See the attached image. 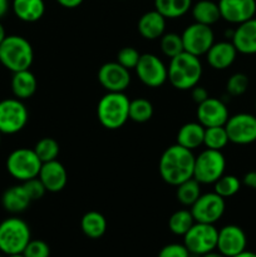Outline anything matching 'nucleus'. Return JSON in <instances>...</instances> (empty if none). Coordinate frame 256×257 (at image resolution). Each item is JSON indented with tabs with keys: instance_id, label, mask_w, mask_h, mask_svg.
Here are the masks:
<instances>
[{
	"instance_id": "obj_1",
	"label": "nucleus",
	"mask_w": 256,
	"mask_h": 257,
	"mask_svg": "<svg viewBox=\"0 0 256 257\" xmlns=\"http://www.w3.org/2000/svg\"><path fill=\"white\" fill-rule=\"evenodd\" d=\"M196 156L191 150L180 145L166 148L158 162L161 178L170 186H178L185 181L193 178Z\"/></svg>"
},
{
	"instance_id": "obj_2",
	"label": "nucleus",
	"mask_w": 256,
	"mask_h": 257,
	"mask_svg": "<svg viewBox=\"0 0 256 257\" xmlns=\"http://www.w3.org/2000/svg\"><path fill=\"white\" fill-rule=\"evenodd\" d=\"M167 70V80L173 88L178 90H191L200 83L203 68L200 58L182 52L171 58Z\"/></svg>"
},
{
	"instance_id": "obj_3",
	"label": "nucleus",
	"mask_w": 256,
	"mask_h": 257,
	"mask_svg": "<svg viewBox=\"0 0 256 257\" xmlns=\"http://www.w3.org/2000/svg\"><path fill=\"white\" fill-rule=\"evenodd\" d=\"M131 99L124 92H107L97 104V117L100 124L109 131L122 128L130 119Z\"/></svg>"
},
{
	"instance_id": "obj_4",
	"label": "nucleus",
	"mask_w": 256,
	"mask_h": 257,
	"mask_svg": "<svg viewBox=\"0 0 256 257\" xmlns=\"http://www.w3.org/2000/svg\"><path fill=\"white\" fill-rule=\"evenodd\" d=\"M33 60L32 44L22 35H7L0 44V64L12 73L29 69Z\"/></svg>"
},
{
	"instance_id": "obj_5",
	"label": "nucleus",
	"mask_w": 256,
	"mask_h": 257,
	"mask_svg": "<svg viewBox=\"0 0 256 257\" xmlns=\"http://www.w3.org/2000/svg\"><path fill=\"white\" fill-rule=\"evenodd\" d=\"M30 240V227L23 218L12 216L0 222V252L4 255L23 253Z\"/></svg>"
},
{
	"instance_id": "obj_6",
	"label": "nucleus",
	"mask_w": 256,
	"mask_h": 257,
	"mask_svg": "<svg viewBox=\"0 0 256 257\" xmlns=\"http://www.w3.org/2000/svg\"><path fill=\"white\" fill-rule=\"evenodd\" d=\"M43 162L32 148H17L7 158V171L14 180L25 182L38 177Z\"/></svg>"
},
{
	"instance_id": "obj_7",
	"label": "nucleus",
	"mask_w": 256,
	"mask_h": 257,
	"mask_svg": "<svg viewBox=\"0 0 256 257\" xmlns=\"http://www.w3.org/2000/svg\"><path fill=\"white\" fill-rule=\"evenodd\" d=\"M226 158L221 151L208 150L196 156L193 178L201 185H213L221 176L225 175Z\"/></svg>"
},
{
	"instance_id": "obj_8",
	"label": "nucleus",
	"mask_w": 256,
	"mask_h": 257,
	"mask_svg": "<svg viewBox=\"0 0 256 257\" xmlns=\"http://www.w3.org/2000/svg\"><path fill=\"white\" fill-rule=\"evenodd\" d=\"M218 230L212 223L195 222L192 227L183 235V245L191 255L202 256L216 250Z\"/></svg>"
},
{
	"instance_id": "obj_9",
	"label": "nucleus",
	"mask_w": 256,
	"mask_h": 257,
	"mask_svg": "<svg viewBox=\"0 0 256 257\" xmlns=\"http://www.w3.org/2000/svg\"><path fill=\"white\" fill-rule=\"evenodd\" d=\"M29 112L24 102L18 98L0 100V132L3 135H17L28 124Z\"/></svg>"
},
{
	"instance_id": "obj_10",
	"label": "nucleus",
	"mask_w": 256,
	"mask_h": 257,
	"mask_svg": "<svg viewBox=\"0 0 256 257\" xmlns=\"http://www.w3.org/2000/svg\"><path fill=\"white\" fill-rule=\"evenodd\" d=\"M181 38L183 43V52H187L198 58L205 55L215 43L212 28L196 22L185 28Z\"/></svg>"
},
{
	"instance_id": "obj_11",
	"label": "nucleus",
	"mask_w": 256,
	"mask_h": 257,
	"mask_svg": "<svg viewBox=\"0 0 256 257\" xmlns=\"http://www.w3.org/2000/svg\"><path fill=\"white\" fill-rule=\"evenodd\" d=\"M138 79L150 88H158L168 79L167 65L157 55L146 53L141 54L138 64L135 68Z\"/></svg>"
},
{
	"instance_id": "obj_12",
	"label": "nucleus",
	"mask_w": 256,
	"mask_h": 257,
	"mask_svg": "<svg viewBox=\"0 0 256 257\" xmlns=\"http://www.w3.org/2000/svg\"><path fill=\"white\" fill-rule=\"evenodd\" d=\"M228 140L238 146L256 142V115L251 113H236L230 115L225 124Z\"/></svg>"
},
{
	"instance_id": "obj_13",
	"label": "nucleus",
	"mask_w": 256,
	"mask_h": 257,
	"mask_svg": "<svg viewBox=\"0 0 256 257\" xmlns=\"http://www.w3.org/2000/svg\"><path fill=\"white\" fill-rule=\"evenodd\" d=\"M225 208V198L221 197L216 192H208L203 195L201 193L197 201L191 206L190 211L195 218V222L215 225L223 216Z\"/></svg>"
},
{
	"instance_id": "obj_14",
	"label": "nucleus",
	"mask_w": 256,
	"mask_h": 257,
	"mask_svg": "<svg viewBox=\"0 0 256 257\" xmlns=\"http://www.w3.org/2000/svg\"><path fill=\"white\" fill-rule=\"evenodd\" d=\"M98 82L107 92H124L131 84V73L118 62L104 63L98 70Z\"/></svg>"
},
{
	"instance_id": "obj_15",
	"label": "nucleus",
	"mask_w": 256,
	"mask_h": 257,
	"mask_svg": "<svg viewBox=\"0 0 256 257\" xmlns=\"http://www.w3.org/2000/svg\"><path fill=\"white\" fill-rule=\"evenodd\" d=\"M196 117H197V122L201 123L205 128L218 127V125L226 124L230 113L223 100L208 97L202 103L197 104Z\"/></svg>"
},
{
	"instance_id": "obj_16",
	"label": "nucleus",
	"mask_w": 256,
	"mask_h": 257,
	"mask_svg": "<svg viewBox=\"0 0 256 257\" xmlns=\"http://www.w3.org/2000/svg\"><path fill=\"white\" fill-rule=\"evenodd\" d=\"M247 238L241 227L236 225L223 226L218 230L216 250L226 257H233L246 250Z\"/></svg>"
},
{
	"instance_id": "obj_17",
	"label": "nucleus",
	"mask_w": 256,
	"mask_h": 257,
	"mask_svg": "<svg viewBox=\"0 0 256 257\" xmlns=\"http://www.w3.org/2000/svg\"><path fill=\"white\" fill-rule=\"evenodd\" d=\"M221 19L230 24H241L256 14V0H218Z\"/></svg>"
},
{
	"instance_id": "obj_18",
	"label": "nucleus",
	"mask_w": 256,
	"mask_h": 257,
	"mask_svg": "<svg viewBox=\"0 0 256 257\" xmlns=\"http://www.w3.org/2000/svg\"><path fill=\"white\" fill-rule=\"evenodd\" d=\"M38 177L43 182L47 192H60L68 183L67 170L58 160L43 163Z\"/></svg>"
},
{
	"instance_id": "obj_19",
	"label": "nucleus",
	"mask_w": 256,
	"mask_h": 257,
	"mask_svg": "<svg viewBox=\"0 0 256 257\" xmlns=\"http://www.w3.org/2000/svg\"><path fill=\"white\" fill-rule=\"evenodd\" d=\"M231 42L240 54H256V18L246 20L233 29Z\"/></svg>"
},
{
	"instance_id": "obj_20",
	"label": "nucleus",
	"mask_w": 256,
	"mask_h": 257,
	"mask_svg": "<svg viewBox=\"0 0 256 257\" xmlns=\"http://www.w3.org/2000/svg\"><path fill=\"white\" fill-rule=\"evenodd\" d=\"M206 60L208 65L215 70H225L235 63L237 57V50L232 42L223 40V42L213 43L212 47L206 53Z\"/></svg>"
},
{
	"instance_id": "obj_21",
	"label": "nucleus",
	"mask_w": 256,
	"mask_h": 257,
	"mask_svg": "<svg viewBox=\"0 0 256 257\" xmlns=\"http://www.w3.org/2000/svg\"><path fill=\"white\" fill-rule=\"evenodd\" d=\"M166 18L157 10H150L140 18L137 24L141 37L147 40H156L165 34Z\"/></svg>"
},
{
	"instance_id": "obj_22",
	"label": "nucleus",
	"mask_w": 256,
	"mask_h": 257,
	"mask_svg": "<svg viewBox=\"0 0 256 257\" xmlns=\"http://www.w3.org/2000/svg\"><path fill=\"white\" fill-rule=\"evenodd\" d=\"M32 203L29 195L23 185H15L7 188L2 196V205L7 212L18 215L27 210Z\"/></svg>"
},
{
	"instance_id": "obj_23",
	"label": "nucleus",
	"mask_w": 256,
	"mask_h": 257,
	"mask_svg": "<svg viewBox=\"0 0 256 257\" xmlns=\"http://www.w3.org/2000/svg\"><path fill=\"white\" fill-rule=\"evenodd\" d=\"M10 87H12V92L15 98L20 100L29 99L35 94L38 89L37 77L29 69L15 72L13 73Z\"/></svg>"
},
{
	"instance_id": "obj_24",
	"label": "nucleus",
	"mask_w": 256,
	"mask_h": 257,
	"mask_svg": "<svg viewBox=\"0 0 256 257\" xmlns=\"http://www.w3.org/2000/svg\"><path fill=\"white\" fill-rule=\"evenodd\" d=\"M12 9L15 17L24 23H35L45 13L44 0H13Z\"/></svg>"
},
{
	"instance_id": "obj_25",
	"label": "nucleus",
	"mask_w": 256,
	"mask_h": 257,
	"mask_svg": "<svg viewBox=\"0 0 256 257\" xmlns=\"http://www.w3.org/2000/svg\"><path fill=\"white\" fill-rule=\"evenodd\" d=\"M203 136H205V127L198 122L185 123L178 130L176 143L187 150H196L203 145Z\"/></svg>"
},
{
	"instance_id": "obj_26",
	"label": "nucleus",
	"mask_w": 256,
	"mask_h": 257,
	"mask_svg": "<svg viewBox=\"0 0 256 257\" xmlns=\"http://www.w3.org/2000/svg\"><path fill=\"white\" fill-rule=\"evenodd\" d=\"M191 13L196 23L208 25V27L216 24L221 19L218 4L212 0H200L195 3L191 8Z\"/></svg>"
},
{
	"instance_id": "obj_27",
	"label": "nucleus",
	"mask_w": 256,
	"mask_h": 257,
	"mask_svg": "<svg viewBox=\"0 0 256 257\" xmlns=\"http://www.w3.org/2000/svg\"><path fill=\"white\" fill-rule=\"evenodd\" d=\"M80 228L87 237L97 240L107 231V220L98 211H89L80 220Z\"/></svg>"
},
{
	"instance_id": "obj_28",
	"label": "nucleus",
	"mask_w": 256,
	"mask_h": 257,
	"mask_svg": "<svg viewBox=\"0 0 256 257\" xmlns=\"http://www.w3.org/2000/svg\"><path fill=\"white\" fill-rule=\"evenodd\" d=\"M192 0H155V9L166 19H177L187 14Z\"/></svg>"
},
{
	"instance_id": "obj_29",
	"label": "nucleus",
	"mask_w": 256,
	"mask_h": 257,
	"mask_svg": "<svg viewBox=\"0 0 256 257\" xmlns=\"http://www.w3.org/2000/svg\"><path fill=\"white\" fill-rule=\"evenodd\" d=\"M176 197L177 201L185 207H191L201 196V183L197 182L195 178L185 181L176 186Z\"/></svg>"
},
{
	"instance_id": "obj_30",
	"label": "nucleus",
	"mask_w": 256,
	"mask_h": 257,
	"mask_svg": "<svg viewBox=\"0 0 256 257\" xmlns=\"http://www.w3.org/2000/svg\"><path fill=\"white\" fill-rule=\"evenodd\" d=\"M193 223H195V218H193L191 211L186 210V208L176 211L168 218V228L171 232L177 236H182V237L192 227Z\"/></svg>"
},
{
	"instance_id": "obj_31",
	"label": "nucleus",
	"mask_w": 256,
	"mask_h": 257,
	"mask_svg": "<svg viewBox=\"0 0 256 257\" xmlns=\"http://www.w3.org/2000/svg\"><path fill=\"white\" fill-rule=\"evenodd\" d=\"M228 142H230V140H228L225 125L205 128L203 146L208 150L222 151L228 145Z\"/></svg>"
},
{
	"instance_id": "obj_32",
	"label": "nucleus",
	"mask_w": 256,
	"mask_h": 257,
	"mask_svg": "<svg viewBox=\"0 0 256 257\" xmlns=\"http://www.w3.org/2000/svg\"><path fill=\"white\" fill-rule=\"evenodd\" d=\"M153 105L146 98H136L130 102V119L136 123H146L152 118Z\"/></svg>"
},
{
	"instance_id": "obj_33",
	"label": "nucleus",
	"mask_w": 256,
	"mask_h": 257,
	"mask_svg": "<svg viewBox=\"0 0 256 257\" xmlns=\"http://www.w3.org/2000/svg\"><path fill=\"white\" fill-rule=\"evenodd\" d=\"M33 150L35 151V153H37L38 157L43 163L57 160L60 152L59 143L54 138L50 137H44L38 141Z\"/></svg>"
},
{
	"instance_id": "obj_34",
	"label": "nucleus",
	"mask_w": 256,
	"mask_h": 257,
	"mask_svg": "<svg viewBox=\"0 0 256 257\" xmlns=\"http://www.w3.org/2000/svg\"><path fill=\"white\" fill-rule=\"evenodd\" d=\"M241 181L233 175H223L213 183V192L221 197L228 198L235 196L240 191Z\"/></svg>"
},
{
	"instance_id": "obj_35",
	"label": "nucleus",
	"mask_w": 256,
	"mask_h": 257,
	"mask_svg": "<svg viewBox=\"0 0 256 257\" xmlns=\"http://www.w3.org/2000/svg\"><path fill=\"white\" fill-rule=\"evenodd\" d=\"M160 39L161 50L170 59L183 52L182 38L177 33H165Z\"/></svg>"
},
{
	"instance_id": "obj_36",
	"label": "nucleus",
	"mask_w": 256,
	"mask_h": 257,
	"mask_svg": "<svg viewBox=\"0 0 256 257\" xmlns=\"http://www.w3.org/2000/svg\"><path fill=\"white\" fill-rule=\"evenodd\" d=\"M248 77L245 73H233L226 83V92L231 97H240L248 88Z\"/></svg>"
},
{
	"instance_id": "obj_37",
	"label": "nucleus",
	"mask_w": 256,
	"mask_h": 257,
	"mask_svg": "<svg viewBox=\"0 0 256 257\" xmlns=\"http://www.w3.org/2000/svg\"><path fill=\"white\" fill-rule=\"evenodd\" d=\"M141 58V53L133 47H124L118 52L117 60L122 67L127 68L128 70L135 69L136 65L138 64V60Z\"/></svg>"
},
{
	"instance_id": "obj_38",
	"label": "nucleus",
	"mask_w": 256,
	"mask_h": 257,
	"mask_svg": "<svg viewBox=\"0 0 256 257\" xmlns=\"http://www.w3.org/2000/svg\"><path fill=\"white\" fill-rule=\"evenodd\" d=\"M23 255L25 257H49L50 247L43 240H30L23 251Z\"/></svg>"
},
{
	"instance_id": "obj_39",
	"label": "nucleus",
	"mask_w": 256,
	"mask_h": 257,
	"mask_svg": "<svg viewBox=\"0 0 256 257\" xmlns=\"http://www.w3.org/2000/svg\"><path fill=\"white\" fill-rule=\"evenodd\" d=\"M22 185L24 186L25 191H27V193L29 195L32 202L33 201H38L40 200V198H43L44 197L45 192H47V190H45L44 185H43L42 181L39 180V177H35V178H32V180L25 181V182H23Z\"/></svg>"
},
{
	"instance_id": "obj_40",
	"label": "nucleus",
	"mask_w": 256,
	"mask_h": 257,
	"mask_svg": "<svg viewBox=\"0 0 256 257\" xmlns=\"http://www.w3.org/2000/svg\"><path fill=\"white\" fill-rule=\"evenodd\" d=\"M191 253L183 243H168L161 248L157 257H190Z\"/></svg>"
},
{
	"instance_id": "obj_41",
	"label": "nucleus",
	"mask_w": 256,
	"mask_h": 257,
	"mask_svg": "<svg viewBox=\"0 0 256 257\" xmlns=\"http://www.w3.org/2000/svg\"><path fill=\"white\" fill-rule=\"evenodd\" d=\"M191 97H192L193 102L200 104V103H202L203 100L207 99L210 95H208L207 89H206L205 87H201V85L197 84L196 87H193L192 89H191Z\"/></svg>"
},
{
	"instance_id": "obj_42",
	"label": "nucleus",
	"mask_w": 256,
	"mask_h": 257,
	"mask_svg": "<svg viewBox=\"0 0 256 257\" xmlns=\"http://www.w3.org/2000/svg\"><path fill=\"white\" fill-rule=\"evenodd\" d=\"M242 182L246 187L251 188V190H256V171H248L247 173H245Z\"/></svg>"
},
{
	"instance_id": "obj_43",
	"label": "nucleus",
	"mask_w": 256,
	"mask_h": 257,
	"mask_svg": "<svg viewBox=\"0 0 256 257\" xmlns=\"http://www.w3.org/2000/svg\"><path fill=\"white\" fill-rule=\"evenodd\" d=\"M55 2L63 8H67V9H74V8L79 7L84 0H55Z\"/></svg>"
},
{
	"instance_id": "obj_44",
	"label": "nucleus",
	"mask_w": 256,
	"mask_h": 257,
	"mask_svg": "<svg viewBox=\"0 0 256 257\" xmlns=\"http://www.w3.org/2000/svg\"><path fill=\"white\" fill-rule=\"evenodd\" d=\"M10 9V0H0V19L8 14Z\"/></svg>"
},
{
	"instance_id": "obj_45",
	"label": "nucleus",
	"mask_w": 256,
	"mask_h": 257,
	"mask_svg": "<svg viewBox=\"0 0 256 257\" xmlns=\"http://www.w3.org/2000/svg\"><path fill=\"white\" fill-rule=\"evenodd\" d=\"M233 257H256V253L252 252V251L245 250V251H242L241 253H238V255H236Z\"/></svg>"
},
{
	"instance_id": "obj_46",
	"label": "nucleus",
	"mask_w": 256,
	"mask_h": 257,
	"mask_svg": "<svg viewBox=\"0 0 256 257\" xmlns=\"http://www.w3.org/2000/svg\"><path fill=\"white\" fill-rule=\"evenodd\" d=\"M201 257H226V256H223L222 253H220L218 252V251H210V252H207V253H205V255H202Z\"/></svg>"
},
{
	"instance_id": "obj_47",
	"label": "nucleus",
	"mask_w": 256,
	"mask_h": 257,
	"mask_svg": "<svg viewBox=\"0 0 256 257\" xmlns=\"http://www.w3.org/2000/svg\"><path fill=\"white\" fill-rule=\"evenodd\" d=\"M5 37H7V33H5V28H4V25L0 23V44H2L3 40L5 39Z\"/></svg>"
},
{
	"instance_id": "obj_48",
	"label": "nucleus",
	"mask_w": 256,
	"mask_h": 257,
	"mask_svg": "<svg viewBox=\"0 0 256 257\" xmlns=\"http://www.w3.org/2000/svg\"><path fill=\"white\" fill-rule=\"evenodd\" d=\"M7 257H25L23 253H18V255H10V256H7Z\"/></svg>"
},
{
	"instance_id": "obj_49",
	"label": "nucleus",
	"mask_w": 256,
	"mask_h": 257,
	"mask_svg": "<svg viewBox=\"0 0 256 257\" xmlns=\"http://www.w3.org/2000/svg\"><path fill=\"white\" fill-rule=\"evenodd\" d=\"M2 137H3V133L0 132V145H2Z\"/></svg>"
},
{
	"instance_id": "obj_50",
	"label": "nucleus",
	"mask_w": 256,
	"mask_h": 257,
	"mask_svg": "<svg viewBox=\"0 0 256 257\" xmlns=\"http://www.w3.org/2000/svg\"><path fill=\"white\" fill-rule=\"evenodd\" d=\"M255 108H256V102H255Z\"/></svg>"
},
{
	"instance_id": "obj_51",
	"label": "nucleus",
	"mask_w": 256,
	"mask_h": 257,
	"mask_svg": "<svg viewBox=\"0 0 256 257\" xmlns=\"http://www.w3.org/2000/svg\"><path fill=\"white\" fill-rule=\"evenodd\" d=\"M0 257H3V256H0Z\"/></svg>"
}]
</instances>
